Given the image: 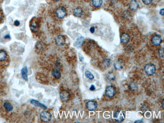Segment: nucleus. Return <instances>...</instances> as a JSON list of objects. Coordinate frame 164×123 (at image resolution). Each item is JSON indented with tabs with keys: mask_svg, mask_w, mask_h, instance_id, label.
<instances>
[{
	"mask_svg": "<svg viewBox=\"0 0 164 123\" xmlns=\"http://www.w3.org/2000/svg\"><path fill=\"white\" fill-rule=\"evenodd\" d=\"M110 60L109 59H105L104 60V64H105L106 66H109L110 64Z\"/></svg>",
	"mask_w": 164,
	"mask_h": 123,
	"instance_id": "bb28decb",
	"label": "nucleus"
},
{
	"mask_svg": "<svg viewBox=\"0 0 164 123\" xmlns=\"http://www.w3.org/2000/svg\"><path fill=\"white\" fill-rule=\"evenodd\" d=\"M129 87L130 89L132 91H135L136 90H137L138 86L136 83L134 82H131L129 85Z\"/></svg>",
	"mask_w": 164,
	"mask_h": 123,
	"instance_id": "4be33fe9",
	"label": "nucleus"
},
{
	"mask_svg": "<svg viewBox=\"0 0 164 123\" xmlns=\"http://www.w3.org/2000/svg\"><path fill=\"white\" fill-rule=\"evenodd\" d=\"M95 86H94L93 85H91V86H90V88H89V89H90V90H91V91L94 90H95Z\"/></svg>",
	"mask_w": 164,
	"mask_h": 123,
	"instance_id": "c756f323",
	"label": "nucleus"
},
{
	"mask_svg": "<svg viewBox=\"0 0 164 123\" xmlns=\"http://www.w3.org/2000/svg\"><path fill=\"white\" fill-rule=\"evenodd\" d=\"M159 55L161 58H164V49L161 48L159 50Z\"/></svg>",
	"mask_w": 164,
	"mask_h": 123,
	"instance_id": "393cba45",
	"label": "nucleus"
},
{
	"mask_svg": "<svg viewBox=\"0 0 164 123\" xmlns=\"http://www.w3.org/2000/svg\"><path fill=\"white\" fill-rule=\"evenodd\" d=\"M56 43L59 46H62L65 43V37L62 35H59L56 37Z\"/></svg>",
	"mask_w": 164,
	"mask_h": 123,
	"instance_id": "6e6552de",
	"label": "nucleus"
},
{
	"mask_svg": "<svg viewBox=\"0 0 164 123\" xmlns=\"http://www.w3.org/2000/svg\"><path fill=\"white\" fill-rule=\"evenodd\" d=\"M3 106L5 109V110L8 112H11L13 109V106L12 104L8 101H6L4 103Z\"/></svg>",
	"mask_w": 164,
	"mask_h": 123,
	"instance_id": "dca6fc26",
	"label": "nucleus"
},
{
	"mask_svg": "<svg viewBox=\"0 0 164 123\" xmlns=\"http://www.w3.org/2000/svg\"><path fill=\"white\" fill-rule=\"evenodd\" d=\"M85 75L87 78H88L90 80H93L94 79V76L92 74V73L90 71L88 70L85 71Z\"/></svg>",
	"mask_w": 164,
	"mask_h": 123,
	"instance_id": "5701e85b",
	"label": "nucleus"
},
{
	"mask_svg": "<svg viewBox=\"0 0 164 123\" xmlns=\"http://www.w3.org/2000/svg\"><path fill=\"white\" fill-rule=\"evenodd\" d=\"M113 118L116 122L121 123L125 120V114L122 111H118L114 114Z\"/></svg>",
	"mask_w": 164,
	"mask_h": 123,
	"instance_id": "f257e3e1",
	"label": "nucleus"
},
{
	"mask_svg": "<svg viewBox=\"0 0 164 123\" xmlns=\"http://www.w3.org/2000/svg\"><path fill=\"white\" fill-rule=\"evenodd\" d=\"M107 78L108 80V81H111L115 79V76L113 75V74H109L107 77Z\"/></svg>",
	"mask_w": 164,
	"mask_h": 123,
	"instance_id": "b1692460",
	"label": "nucleus"
},
{
	"mask_svg": "<svg viewBox=\"0 0 164 123\" xmlns=\"http://www.w3.org/2000/svg\"><path fill=\"white\" fill-rule=\"evenodd\" d=\"M60 97L63 101H67L70 98V93L67 90H63L60 93Z\"/></svg>",
	"mask_w": 164,
	"mask_h": 123,
	"instance_id": "39448f33",
	"label": "nucleus"
},
{
	"mask_svg": "<svg viewBox=\"0 0 164 123\" xmlns=\"http://www.w3.org/2000/svg\"><path fill=\"white\" fill-rule=\"evenodd\" d=\"M116 92L115 88L113 86H109L107 87L106 89L105 94L108 98H113L115 95Z\"/></svg>",
	"mask_w": 164,
	"mask_h": 123,
	"instance_id": "20e7f679",
	"label": "nucleus"
},
{
	"mask_svg": "<svg viewBox=\"0 0 164 123\" xmlns=\"http://www.w3.org/2000/svg\"><path fill=\"white\" fill-rule=\"evenodd\" d=\"M19 24H20V22H19V21H18V20H16V21H15V22H14V25H15V26H18L19 25Z\"/></svg>",
	"mask_w": 164,
	"mask_h": 123,
	"instance_id": "cd10ccee",
	"label": "nucleus"
},
{
	"mask_svg": "<svg viewBox=\"0 0 164 123\" xmlns=\"http://www.w3.org/2000/svg\"><path fill=\"white\" fill-rule=\"evenodd\" d=\"M30 102L31 104H32L33 105H34L35 106L37 107H39L42 108L43 109H47V106L46 105H45V104L40 103L39 101L35 100V99H31L30 100Z\"/></svg>",
	"mask_w": 164,
	"mask_h": 123,
	"instance_id": "9b49d317",
	"label": "nucleus"
},
{
	"mask_svg": "<svg viewBox=\"0 0 164 123\" xmlns=\"http://www.w3.org/2000/svg\"><path fill=\"white\" fill-rule=\"evenodd\" d=\"M52 75L57 79H59L61 77V74L58 69H55L52 72Z\"/></svg>",
	"mask_w": 164,
	"mask_h": 123,
	"instance_id": "aec40b11",
	"label": "nucleus"
},
{
	"mask_svg": "<svg viewBox=\"0 0 164 123\" xmlns=\"http://www.w3.org/2000/svg\"><path fill=\"white\" fill-rule=\"evenodd\" d=\"M56 15L59 18H63L66 15V10L63 7H59L56 12Z\"/></svg>",
	"mask_w": 164,
	"mask_h": 123,
	"instance_id": "0eeeda50",
	"label": "nucleus"
},
{
	"mask_svg": "<svg viewBox=\"0 0 164 123\" xmlns=\"http://www.w3.org/2000/svg\"><path fill=\"white\" fill-rule=\"evenodd\" d=\"M27 72H28V70H27V67H24L21 70V75L23 79L26 81L28 80V77H27Z\"/></svg>",
	"mask_w": 164,
	"mask_h": 123,
	"instance_id": "a211bd4d",
	"label": "nucleus"
},
{
	"mask_svg": "<svg viewBox=\"0 0 164 123\" xmlns=\"http://www.w3.org/2000/svg\"><path fill=\"white\" fill-rule=\"evenodd\" d=\"M5 38H6V39H10V36L9 35V34H8V35H6L5 36Z\"/></svg>",
	"mask_w": 164,
	"mask_h": 123,
	"instance_id": "2f4dec72",
	"label": "nucleus"
},
{
	"mask_svg": "<svg viewBox=\"0 0 164 123\" xmlns=\"http://www.w3.org/2000/svg\"><path fill=\"white\" fill-rule=\"evenodd\" d=\"M141 122H142V121H137L135 122L134 123H141Z\"/></svg>",
	"mask_w": 164,
	"mask_h": 123,
	"instance_id": "473e14b6",
	"label": "nucleus"
},
{
	"mask_svg": "<svg viewBox=\"0 0 164 123\" xmlns=\"http://www.w3.org/2000/svg\"><path fill=\"white\" fill-rule=\"evenodd\" d=\"M164 100H163L162 101V107H163V108H164Z\"/></svg>",
	"mask_w": 164,
	"mask_h": 123,
	"instance_id": "72a5a7b5",
	"label": "nucleus"
},
{
	"mask_svg": "<svg viewBox=\"0 0 164 123\" xmlns=\"http://www.w3.org/2000/svg\"><path fill=\"white\" fill-rule=\"evenodd\" d=\"M55 1H59V0H55Z\"/></svg>",
	"mask_w": 164,
	"mask_h": 123,
	"instance_id": "f704fd0d",
	"label": "nucleus"
},
{
	"mask_svg": "<svg viewBox=\"0 0 164 123\" xmlns=\"http://www.w3.org/2000/svg\"><path fill=\"white\" fill-rule=\"evenodd\" d=\"M160 14L162 16H164V9H162V10H161L160 11Z\"/></svg>",
	"mask_w": 164,
	"mask_h": 123,
	"instance_id": "7c9ffc66",
	"label": "nucleus"
},
{
	"mask_svg": "<svg viewBox=\"0 0 164 123\" xmlns=\"http://www.w3.org/2000/svg\"><path fill=\"white\" fill-rule=\"evenodd\" d=\"M114 66L115 69L117 70L122 69L124 67V63L122 61L118 59L115 61Z\"/></svg>",
	"mask_w": 164,
	"mask_h": 123,
	"instance_id": "9d476101",
	"label": "nucleus"
},
{
	"mask_svg": "<svg viewBox=\"0 0 164 123\" xmlns=\"http://www.w3.org/2000/svg\"><path fill=\"white\" fill-rule=\"evenodd\" d=\"M86 107L90 111H93L96 110L98 107V103L96 101L90 100L86 103Z\"/></svg>",
	"mask_w": 164,
	"mask_h": 123,
	"instance_id": "423d86ee",
	"label": "nucleus"
},
{
	"mask_svg": "<svg viewBox=\"0 0 164 123\" xmlns=\"http://www.w3.org/2000/svg\"><path fill=\"white\" fill-rule=\"evenodd\" d=\"M84 41V38L82 36H80L76 40L75 43V46L76 48H79L81 47V46L82 45L83 42Z\"/></svg>",
	"mask_w": 164,
	"mask_h": 123,
	"instance_id": "ddd939ff",
	"label": "nucleus"
},
{
	"mask_svg": "<svg viewBox=\"0 0 164 123\" xmlns=\"http://www.w3.org/2000/svg\"><path fill=\"white\" fill-rule=\"evenodd\" d=\"M94 31H95V28H94V27H91V28H90V31L91 33H94Z\"/></svg>",
	"mask_w": 164,
	"mask_h": 123,
	"instance_id": "c85d7f7f",
	"label": "nucleus"
},
{
	"mask_svg": "<svg viewBox=\"0 0 164 123\" xmlns=\"http://www.w3.org/2000/svg\"><path fill=\"white\" fill-rule=\"evenodd\" d=\"M30 29L33 32H35L38 30V24L36 21H33L31 22V23L30 24Z\"/></svg>",
	"mask_w": 164,
	"mask_h": 123,
	"instance_id": "6ab92c4d",
	"label": "nucleus"
},
{
	"mask_svg": "<svg viewBox=\"0 0 164 123\" xmlns=\"http://www.w3.org/2000/svg\"><path fill=\"white\" fill-rule=\"evenodd\" d=\"M40 119L44 122H49L52 119V115L49 112L43 111L40 114Z\"/></svg>",
	"mask_w": 164,
	"mask_h": 123,
	"instance_id": "7ed1b4c3",
	"label": "nucleus"
},
{
	"mask_svg": "<svg viewBox=\"0 0 164 123\" xmlns=\"http://www.w3.org/2000/svg\"><path fill=\"white\" fill-rule=\"evenodd\" d=\"M92 4L95 7H100L103 4V0H92Z\"/></svg>",
	"mask_w": 164,
	"mask_h": 123,
	"instance_id": "412c9836",
	"label": "nucleus"
},
{
	"mask_svg": "<svg viewBox=\"0 0 164 123\" xmlns=\"http://www.w3.org/2000/svg\"><path fill=\"white\" fill-rule=\"evenodd\" d=\"M152 42L153 44L155 46H159L162 42V38L159 35H155L153 36L152 38Z\"/></svg>",
	"mask_w": 164,
	"mask_h": 123,
	"instance_id": "1a4fd4ad",
	"label": "nucleus"
},
{
	"mask_svg": "<svg viewBox=\"0 0 164 123\" xmlns=\"http://www.w3.org/2000/svg\"><path fill=\"white\" fill-rule=\"evenodd\" d=\"M129 35L126 33H123L121 36V42L124 44L128 43L129 40Z\"/></svg>",
	"mask_w": 164,
	"mask_h": 123,
	"instance_id": "f8f14e48",
	"label": "nucleus"
},
{
	"mask_svg": "<svg viewBox=\"0 0 164 123\" xmlns=\"http://www.w3.org/2000/svg\"><path fill=\"white\" fill-rule=\"evenodd\" d=\"M138 7V2L136 0H132L129 4L130 9L132 10H135Z\"/></svg>",
	"mask_w": 164,
	"mask_h": 123,
	"instance_id": "4468645a",
	"label": "nucleus"
},
{
	"mask_svg": "<svg viewBox=\"0 0 164 123\" xmlns=\"http://www.w3.org/2000/svg\"><path fill=\"white\" fill-rule=\"evenodd\" d=\"M8 55L7 52L4 50H0V62L6 60Z\"/></svg>",
	"mask_w": 164,
	"mask_h": 123,
	"instance_id": "f3484780",
	"label": "nucleus"
},
{
	"mask_svg": "<svg viewBox=\"0 0 164 123\" xmlns=\"http://www.w3.org/2000/svg\"><path fill=\"white\" fill-rule=\"evenodd\" d=\"M73 14H74V15L75 16L78 17H80L82 16V15L83 11L81 8L77 7L73 10Z\"/></svg>",
	"mask_w": 164,
	"mask_h": 123,
	"instance_id": "2eb2a0df",
	"label": "nucleus"
},
{
	"mask_svg": "<svg viewBox=\"0 0 164 123\" xmlns=\"http://www.w3.org/2000/svg\"><path fill=\"white\" fill-rule=\"evenodd\" d=\"M144 71L148 75H153L156 72V67L152 64H147L144 67Z\"/></svg>",
	"mask_w": 164,
	"mask_h": 123,
	"instance_id": "f03ea898",
	"label": "nucleus"
},
{
	"mask_svg": "<svg viewBox=\"0 0 164 123\" xmlns=\"http://www.w3.org/2000/svg\"><path fill=\"white\" fill-rule=\"evenodd\" d=\"M143 3L145 5H149L151 4L153 2V0H142Z\"/></svg>",
	"mask_w": 164,
	"mask_h": 123,
	"instance_id": "a878e982",
	"label": "nucleus"
}]
</instances>
